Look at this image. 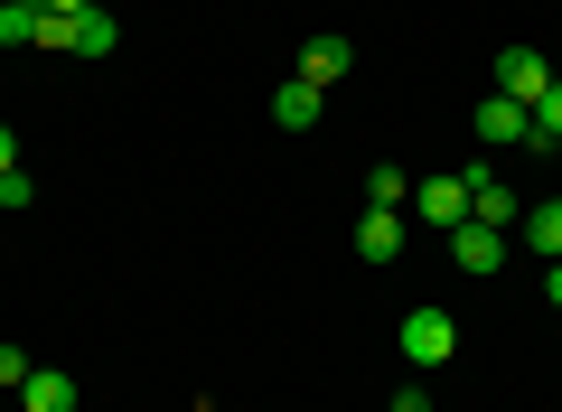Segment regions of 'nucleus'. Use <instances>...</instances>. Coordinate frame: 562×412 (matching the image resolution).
Masks as SVG:
<instances>
[{
  "label": "nucleus",
  "mask_w": 562,
  "mask_h": 412,
  "mask_svg": "<svg viewBox=\"0 0 562 412\" xmlns=\"http://www.w3.org/2000/svg\"><path fill=\"white\" fill-rule=\"evenodd\" d=\"M403 356H413L422 375L450 366V356H460V319L450 310H403Z\"/></svg>",
  "instance_id": "obj_1"
},
{
  "label": "nucleus",
  "mask_w": 562,
  "mask_h": 412,
  "mask_svg": "<svg viewBox=\"0 0 562 412\" xmlns=\"http://www.w3.org/2000/svg\"><path fill=\"white\" fill-rule=\"evenodd\" d=\"M403 207H413L422 225H441V235H450V225H469V178H441V169H431L413 197H403Z\"/></svg>",
  "instance_id": "obj_2"
},
{
  "label": "nucleus",
  "mask_w": 562,
  "mask_h": 412,
  "mask_svg": "<svg viewBox=\"0 0 562 412\" xmlns=\"http://www.w3.org/2000/svg\"><path fill=\"white\" fill-rule=\"evenodd\" d=\"M469 132H479V141H487V151H516V141H525V132H535V113H525V103H516V94H487V103H479V113H469Z\"/></svg>",
  "instance_id": "obj_3"
},
{
  "label": "nucleus",
  "mask_w": 562,
  "mask_h": 412,
  "mask_svg": "<svg viewBox=\"0 0 562 412\" xmlns=\"http://www.w3.org/2000/svg\"><path fill=\"white\" fill-rule=\"evenodd\" d=\"M460 178H469V216L497 225V235H516V197H506V178L487 169V159H479V169H460Z\"/></svg>",
  "instance_id": "obj_4"
},
{
  "label": "nucleus",
  "mask_w": 562,
  "mask_h": 412,
  "mask_svg": "<svg viewBox=\"0 0 562 412\" xmlns=\"http://www.w3.org/2000/svg\"><path fill=\"white\" fill-rule=\"evenodd\" d=\"M113 47H122V20H113V10H103V0H94V10H76V20H66V57H113Z\"/></svg>",
  "instance_id": "obj_5"
},
{
  "label": "nucleus",
  "mask_w": 562,
  "mask_h": 412,
  "mask_svg": "<svg viewBox=\"0 0 562 412\" xmlns=\"http://www.w3.org/2000/svg\"><path fill=\"white\" fill-rule=\"evenodd\" d=\"M450 263H460V272H497V263H506V235H497V225H479V216L450 225Z\"/></svg>",
  "instance_id": "obj_6"
},
{
  "label": "nucleus",
  "mask_w": 562,
  "mask_h": 412,
  "mask_svg": "<svg viewBox=\"0 0 562 412\" xmlns=\"http://www.w3.org/2000/svg\"><path fill=\"white\" fill-rule=\"evenodd\" d=\"M543 85H553V66H543L535 47H506V57H497V94H516L525 113H535V94H543Z\"/></svg>",
  "instance_id": "obj_7"
},
{
  "label": "nucleus",
  "mask_w": 562,
  "mask_h": 412,
  "mask_svg": "<svg viewBox=\"0 0 562 412\" xmlns=\"http://www.w3.org/2000/svg\"><path fill=\"white\" fill-rule=\"evenodd\" d=\"M347 66H357V47H347V38H338V29H319V38H310V47H301V76H310V85H319V94H328V85H338V76H347Z\"/></svg>",
  "instance_id": "obj_8"
},
{
  "label": "nucleus",
  "mask_w": 562,
  "mask_h": 412,
  "mask_svg": "<svg viewBox=\"0 0 562 412\" xmlns=\"http://www.w3.org/2000/svg\"><path fill=\"white\" fill-rule=\"evenodd\" d=\"M357 254L366 263H394L403 254V207H366V216H357Z\"/></svg>",
  "instance_id": "obj_9"
},
{
  "label": "nucleus",
  "mask_w": 562,
  "mask_h": 412,
  "mask_svg": "<svg viewBox=\"0 0 562 412\" xmlns=\"http://www.w3.org/2000/svg\"><path fill=\"white\" fill-rule=\"evenodd\" d=\"M272 122H281V132H310V122H319V85H310V76H281L272 85Z\"/></svg>",
  "instance_id": "obj_10"
},
{
  "label": "nucleus",
  "mask_w": 562,
  "mask_h": 412,
  "mask_svg": "<svg viewBox=\"0 0 562 412\" xmlns=\"http://www.w3.org/2000/svg\"><path fill=\"white\" fill-rule=\"evenodd\" d=\"M20 403H29V412H76V375H57V366H29Z\"/></svg>",
  "instance_id": "obj_11"
},
{
  "label": "nucleus",
  "mask_w": 562,
  "mask_h": 412,
  "mask_svg": "<svg viewBox=\"0 0 562 412\" xmlns=\"http://www.w3.org/2000/svg\"><path fill=\"white\" fill-rule=\"evenodd\" d=\"M516 225H525V244H535L543 263H562V197H543V207H525Z\"/></svg>",
  "instance_id": "obj_12"
},
{
  "label": "nucleus",
  "mask_w": 562,
  "mask_h": 412,
  "mask_svg": "<svg viewBox=\"0 0 562 412\" xmlns=\"http://www.w3.org/2000/svg\"><path fill=\"white\" fill-rule=\"evenodd\" d=\"M38 29H47L38 0H0V47H38Z\"/></svg>",
  "instance_id": "obj_13"
},
{
  "label": "nucleus",
  "mask_w": 562,
  "mask_h": 412,
  "mask_svg": "<svg viewBox=\"0 0 562 412\" xmlns=\"http://www.w3.org/2000/svg\"><path fill=\"white\" fill-rule=\"evenodd\" d=\"M553 141H562V76L535 94V132H525V151H553Z\"/></svg>",
  "instance_id": "obj_14"
},
{
  "label": "nucleus",
  "mask_w": 562,
  "mask_h": 412,
  "mask_svg": "<svg viewBox=\"0 0 562 412\" xmlns=\"http://www.w3.org/2000/svg\"><path fill=\"white\" fill-rule=\"evenodd\" d=\"M403 197H413V178H403L394 159H384V169H366V207H403Z\"/></svg>",
  "instance_id": "obj_15"
},
{
  "label": "nucleus",
  "mask_w": 562,
  "mask_h": 412,
  "mask_svg": "<svg viewBox=\"0 0 562 412\" xmlns=\"http://www.w3.org/2000/svg\"><path fill=\"white\" fill-rule=\"evenodd\" d=\"M0 385H10V393L29 385V347H0Z\"/></svg>",
  "instance_id": "obj_16"
},
{
  "label": "nucleus",
  "mask_w": 562,
  "mask_h": 412,
  "mask_svg": "<svg viewBox=\"0 0 562 412\" xmlns=\"http://www.w3.org/2000/svg\"><path fill=\"white\" fill-rule=\"evenodd\" d=\"M394 412H431V393H422V385H403V393H394Z\"/></svg>",
  "instance_id": "obj_17"
},
{
  "label": "nucleus",
  "mask_w": 562,
  "mask_h": 412,
  "mask_svg": "<svg viewBox=\"0 0 562 412\" xmlns=\"http://www.w3.org/2000/svg\"><path fill=\"white\" fill-rule=\"evenodd\" d=\"M10 169H20V141H10V122H0V178H10Z\"/></svg>",
  "instance_id": "obj_18"
},
{
  "label": "nucleus",
  "mask_w": 562,
  "mask_h": 412,
  "mask_svg": "<svg viewBox=\"0 0 562 412\" xmlns=\"http://www.w3.org/2000/svg\"><path fill=\"white\" fill-rule=\"evenodd\" d=\"M543 300H553V310H562V263H543Z\"/></svg>",
  "instance_id": "obj_19"
},
{
  "label": "nucleus",
  "mask_w": 562,
  "mask_h": 412,
  "mask_svg": "<svg viewBox=\"0 0 562 412\" xmlns=\"http://www.w3.org/2000/svg\"><path fill=\"white\" fill-rule=\"evenodd\" d=\"M38 10H57V20H76V10H94V0H38Z\"/></svg>",
  "instance_id": "obj_20"
}]
</instances>
